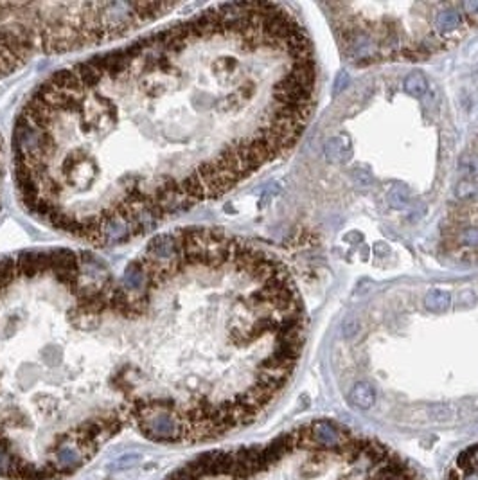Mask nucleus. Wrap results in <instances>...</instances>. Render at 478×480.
<instances>
[{"label":"nucleus","instance_id":"nucleus-1","mask_svg":"<svg viewBox=\"0 0 478 480\" xmlns=\"http://www.w3.org/2000/svg\"><path fill=\"white\" fill-rule=\"evenodd\" d=\"M315 95V51L288 8L210 6L32 92L13 130L20 200L79 241H130L288 153Z\"/></svg>","mask_w":478,"mask_h":480},{"label":"nucleus","instance_id":"nucleus-2","mask_svg":"<svg viewBox=\"0 0 478 480\" xmlns=\"http://www.w3.org/2000/svg\"><path fill=\"white\" fill-rule=\"evenodd\" d=\"M128 428L198 445L256 423L292 380L306 311L288 268L220 229L155 238L119 279Z\"/></svg>","mask_w":478,"mask_h":480},{"label":"nucleus","instance_id":"nucleus-3","mask_svg":"<svg viewBox=\"0 0 478 480\" xmlns=\"http://www.w3.org/2000/svg\"><path fill=\"white\" fill-rule=\"evenodd\" d=\"M121 290L103 261L0 259V479L64 480L128 430Z\"/></svg>","mask_w":478,"mask_h":480},{"label":"nucleus","instance_id":"nucleus-4","mask_svg":"<svg viewBox=\"0 0 478 480\" xmlns=\"http://www.w3.org/2000/svg\"><path fill=\"white\" fill-rule=\"evenodd\" d=\"M164 480H424L381 440L316 419L265 443L194 457Z\"/></svg>","mask_w":478,"mask_h":480},{"label":"nucleus","instance_id":"nucleus-5","mask_svg":"<svg viewBox=\"0 0 478 480\" xmlns=\"http://www.w3.org/2000/svg\"><path fill=\"white\" fill-rule=\"evenodd\" d=\"M177 8L158 2L0 4V80L35 56L117 40Z\"/></svg>","mask_w":478,"mask_h":480},{"label":"nucleus","instance_id":"nucleus-6","mask_svg":"<svg viewBox=\"0 0 478 480\" xmlns=\"http://www.w3.org/2000/svg\"><path fill=\"white\" fill-rule=\"evenodd\" d=\"M444 480H478V445L464 450L453 460Z\"/></svg>","mask_w":478,"mask_h":480},{"label":"nucleus","instance_id":"nucleus-7","mask_svg":"<svg viewBox=\"0 0 478 480\" xmlns=\"http://www.w3.org/2000/svg\"><path fill=\"white\" fill-rule=\"evenodd\" d=\"M424 302H426L428 310H431V311H444L448 308V306H450V295H448L446 292L434 290V292H430V294L426 295Z\"/></svg>","mask_w":478,"mask_h":480},{"label":"nucleus","instance_id":"nucleus-8","mask_svg":"<svg viewBox=\"0 0 478 480\" xmlns=\"http://www.w3.org/2000/svg\"><path fill=\"white\" fill-rule=\"evenodd\" d=\"M405 88H407V92L410 95L421 97V95L426 92V80H424V76L419 74V72L410 74L407 80H405Z\"/></svg>","mask_w":478,"mask_h":480}]
</instances>
